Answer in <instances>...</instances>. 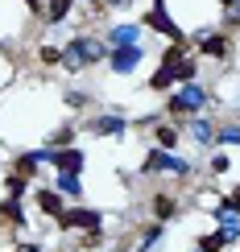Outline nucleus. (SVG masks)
<instances>
[{
	"label": "nucleus",
	"instance_id": "39448f33",
	"mask_svg": "<svg viewBox=\"0 0 240 252\" xmlns=\"http://www.w3.org/2000/svg\"><path fill=\"white\" fill-rule=\"evenodd\" d=\"M41 157L54 161L62 174H79V170H83V153H79V149H41Z\"/></svg>",
	"mask_w": 240,
	"mask_h": 252
},
{
	"label": "nucleus",
	"instance_id": "f3484780",
	"mask_svg": "<svg viewBox=\"0 0 240 252\" xmlns=\"http://www.w3.org/2000/svg\"><path fill=\"white\" fill-rule=\"evenodd\" d=\"M191 132H195V141H203V145H207V141H215V132H211V124H207V120H195V128H191Z\"/></svg>",
	"mask_w": 240,
	"mask_h": 252
},
{
	"label": "nucleus",
	"instance_id": "6ab92c4d",
	"mask_svg": "<svg viewBox=\"0 0 240 252\" xmlns=\"http://www.w3.org/2000/svg\"><path fill=\"white\" fill-rule=\"evenodd\" d=\"M174 141H178L174 128H158V145H162V149H174Z\"/></svg>",
	"mask_w": 240,
	"mask_h": 252
},
{
	"label": "nucleus",
	"instance_id": "9d476101",
	"mask_svg": "<svg viewBox=\"0 0 240 252\" xmlns=\"http://www.w3.org/2000/svg\"><path fill=\"white\" fill-rule=\"evenodd\" d=\"M37 207L46 215H62V198L54 194V190H37Z\"/></svg>",
	"mask_w": 240,
	"mask_h": 252
},
{
	"label": "nucleus",
	"instance_id": "4be33fe9",
	"mask_svg": "<svg viewBox=\"0 0 240 252\" xmlns=\"http://www.w3.org/2000/svg\"><path fill=\"white\" fill-rule=\"evenodd\" d=\"M21 190H25V174H13L8 178V194H21Z\"/></svg>",
	"mask_w": 240,
	"mask_h": 252
},
{
	"label": "nucleus",
	"instance_id": "f8f14e48",
	"mask_svg": "<svg viewBox=\"0 0 240 252\" xmlns=\"http://www.w3.org/2000/svg\"><path fill=\"white\" fill-rule=\"evenodd\" d=\"M58 190H62V194H70V198H79V194H83L79 174H62V178H58Z\"/></svg>",
	"mask_w": 240,
	"mask_h": 252
},
{
	"label": "nucleus",
	"instance_id": "412c9836",
	"mask_svg": "<svg viewBox=\"0 0 240 252\" xmlns=\"http://www.w3.org/2000/svg\"><path fill=\"white\" fill-rule=\"evenodd\" d=\"M0 215L13 219V223H21V207H17V203H4V207H0Z\"/></svg>",
	"mask_w": 240,
	"mask_h": 252
},
{
	"label": "nucleus",
	"instance_id": "1a4fd4ad",
	"mask_svg": "<svg viewBox=\"0 0 240 252\" xmlns=\"http://www.w3.org/2000/svg\"><path fill=\"white\" fill-rule=\"evenodd\" d=\"M199 50H203V54H215V58H220V54H228V41H224L220 33H199Z\"/></svg>",
	"mask_w": 240,
	"mask_h": 252
},
{
	"label": "nucleus",
	"instance_id": "a211bd4d",
	"mask_svg": "<svg viewBox=\"0 0 240 252\" xmlns=\"http://www.w3.org/2000/svg\"><path fill=\"white\" fill-rule=\"evenodd\" d=\"M215 141H224V145H240V124H228V128L215 136Z\"/></svg>",
	"mask_w": 240,
	"mask_h": 252
},
{
	"label": "nucleus",
	"instance_id": "cd10ccee",
	"mask_svg": "<svg viewBox=\"0 0 240 252\" xmlns=\"http://www.w3.org/2000/svg\"><path fill=\"white\" fill-rule=\"evenodd\" d=\"M108 4H124V0H108Z\"/></svg>",
	"mask_w": 240,
	"mask_h": 252
},
{
	"label": "nucleus",
	"instance_id": "423d86ee",
	"mask_svg": "<svg viewBox=\"0 0 240 252\" xmlns=\"http://www.w3.org/2000/svg\"><path fill=\"white\" fill-rule=\"evenodd\" d=\"M58 223H62V227H87V232H96V227H100V215H96V211H79V207H75V211H62Z\"/></svg>",
	"mask_w": 240,
	"mask_h": 252
},
{
	"label": "nucleus",
	"instance_id": "bb28decb",
	"mask_svg": "<svg viewBox=\"0 0 240 252\" xmlns=\"http://www.w3.org/2000/svg\"><path fill=\"white\" fill-rule=\"evenodd\" d=\"M17 252H41V248H37V244H21Z\"/></svg>",
	"mask_w": 240,
	"mask_h": 252
},
{
	"label": "nucleus",
	"instance_id": "dca6fc26",
	"mask_svg": "<svg viewBox=\"0 0 240 252\" xmlns=\"http://www.w3.org/2000/svg\"><path fill=\"white\" fill-rule=\"evenodd\" d=\"M67 13H70V0H50V13H46L50 21H62Z\"/></svg>",
	"mask_w": 240,
	"mask_h": 252
},
{
	"label": "nucleus",
	"instance_id": "aec40b11",
	"mask_svg": "<svg viewBox=\"0 0 240 252\" xmlns=\"http://www.w3.org/2000/svg\"><path fill=\"white\" fill-rule=\"evenodd\" d=\"M174 75H178L182 83H191V79H195V62H178V66H174Z\"/></svg>",
	"mask_w": 240,
	"mask_h": 252
},
{
	"label": "nucleus",
	"instance_id": "4468645a",
	"mask_svg": "<svg viewBox=\"0 0 240 252\" xmlns=\"http://www.w3.org/2000/svg\"><path fill=\"white\" fill-rule=\"evenodd\" d=\"M41 161H46V157H41V153H25V157H21V161H17V174H34V170H37Z\"/></svg>",
	"mask_w": 240,
	"mask_h": 252
},
{
	"label": "nucleus",
	"instance_id": "ddd939ff",
	"mask_svg": "<svg viewBox=\"0 0 240 252\" xmlns=\"http://www.w3.org/2000/svg\"><path fill=\"white\" fill-rule=\"evenodd\" d=\"M96 132H112V136H120V132H124V120H120V116H103V120H96Z\"/></svg>",
	"mask_w": 240,
	"mask_h": 252
},
{
	"label": "nucleus",
	"instance_id": "20e7f679",
	"mask_svg": "<svg viewBox=\"0 0 240 252\" xmlns=\"http://www.w3.org/2000/svg\"><path fill=\"white\" fill-rule=\"evenodd\" d=\"M203 103H207V91H199L195 83H186V87L178 91V95L170 99V112H199Z\"/></svg>",
	"mask_w": 240,
	"mask_h": 252
},
{
	"label": "nucleus",
	"instance_id": "9b49d317",
	"mask_svg": "<svg viewBox=\"0 0 240 252\" xmlns=\"http://www.w3.org/2000/svg\"><path fill=\"white\" fill-rule=\"evenodd\" d=\"M174 211H178V203H174L170 194H158V198H153V215H158V219H170Z\"/></svg>",
	"mask_w": 240,
	"mask_h": 252
},
{
	"label": "nucleus",
	"instance_id": "f03ea898",
	"mask_svg": "<svg viewBox=\"0 0 240 252\" xmlns=\"http://www.w3.org/2000/svg\"><path fill=\"white\" fill-rule=\"evenodd\" d=\"M162 170H166V174H186L191 165H186L178 153H170V149H158V153H149V161H145V170H141V174H162Z\"/></svg>",
	"mask_w": 240,
	"mask_h": 252
},
{
	"label": "nucleus",
	"instance_id": "0eeeda50",
	"mask_svg": "<svg viewBox=\"0 0 240 252\" xmlns=\"http://www.w3.org/2000/svg\"><path fill=\"white\" fill-rule=\"evenodd\" d=\"M137 62H141V46H116V54H112V70L129 75Z\"/></svg>",
	"mask_w": 240,
	"mask_h": 252
},
{
	"label": "nucleus",
	"instance_id": "a878e982",
	"mask_svg": "<svg viewBox=\"0 0 240 252\" xmlns=\"http://www.w3.org/2000/svg\"><path fill=\"white\" fill-rule=\"evenodd\" d=\"M228 21H236V25H240V0H232V8H228Z\"/></svg>",
	"mask_w": 240,
	"mask_h": 252
},
{
	"label": "nucleus",
	"instance_id": "5701e85b",
	"mask_svg": "<svg viewBox=\"0 0 240 252\" xmlns=\"http://www.w3.org/2000/svg\"><path fill=\"white\" fill-rule=\"evenodd\" d=\"M224 211H232V215H240V190H232V194H228V203H224Z\"/></svg>",
	"mask_w": 240,
	"mask_h": 252
},
{
	"label": "nucleus",
	"instance_id": "7ed1b4c3",
	"mask_svg": "<svg viewBox=\"0 0 240 252\" xmlns=\"http://www.w3.org/2000/svg\"><path fill=\"white\" fill-rule=\"evenodd\" d=\"M145 25H149V29H162V33L174 37V41H182V29L170 21V13H166V0H153V8L145 13Z\"/></svg>",
	"mask_w": 240,
	"mask_h": 252
},
{
	"label": "nucleus",
	"instance_id": "6e6552de",
	"mask_svg": "<svg viewBox=\"0 0 240 252\" xmlns=\"http://www.w3.org/2000/svg\"><path fill=\"white\" fill-rule=\"evenodd\" d=\"M137 37H141L137 25H120V29H112V33H108L112 46H137Z\"/></svg>",
	"mask_w": 240,
	"mask_h": 252
},
{
	"label": "nucleus",
	"instance_id": "2eb2a0df",
	"mask_svg": "<svg viewBox=\"0 0 240 252\" xmlns=\"http://www.w3.org/2000/svg\"><path fill=\"white\" fill-rule=\"evenodd\" d=\"M170 83H174V66H170V62H162V70L153 75V87H158V91H166Z\"/></svg>",
	"mask_w": 240,
	"mask_h": 252
},
{
	"label": "nucleus",
	"instance_id": "393cba45",
	"mask_svg": "<svg viewBox=\"0 0 240 252\" xmlns=\"http://www.w3.org/2000/svg\"><path fill=\"white\" fill-rule=\"evenodd\" d=\"M224 170H228V157L220 153V157H215V161H211V174H224Z\"/></svg>",
	"mask_w": 240,
	"mask_h": 252
},
{
	"label": "nucleus",
	"instance_id": "b1692460",
	"mask_svg": "<svg viewBox=\"0 0 240 252\" xmlns=\"http://www.w3.org/2000/svg\"><path fill=\"white\" fill-rule=\"evenodd\" d=\"M158 236H162V227H149L145 240H141V248H153V244H158Z\"/></svg>",
	"mask_w": 240,
	"mask_h": 252
},
{
	"label": "nucleus",
	"instance_id": "f257e3e1",
	"mask_svg": "<svg viewBox=\"0 0 240 252\" xmlns=\"http://www.w3.org/2000/svg\"><path fill=\"white\" fill-rule=\"evenodd\" d=\"M103 54H108V46L96 37H75L67 50H62V66L67 70H79V66H87V62H100Z\"/></svg>",
	"mask_w": 240,
	"mask_h": 252
}]
</instances>
